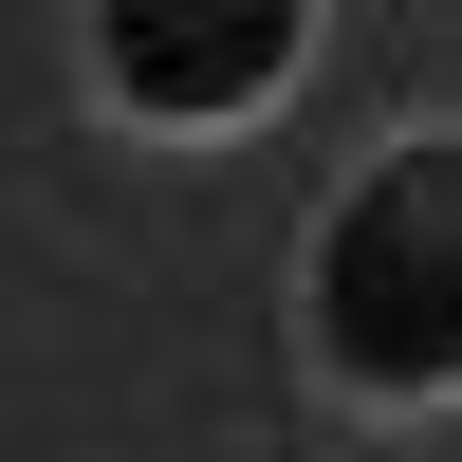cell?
Returning a JSON list of instances; mask_svg holds the SVG:
<instances>
[{"label": "cell", "instance_id": "cell-1", "mask_svg": "<svg viewBox=\"0 0 462 462\" xmlns=\"http://www.w3.org/2000/svg\"><path fill=\"white\" fill-rule=\"evenodd\" d=\"M315 315H333V352L370 389H444L462 370V167L444 148H407V167L352 185V222L315 259Z\"/></svg>", "mask_w": 462, "mask_h": 462}, {"label": "cell", "instance_id": "cell-2", "mask_svg": "<svg viewBox=\"0 0 462 462\" xmlns=\"http://www.w3.org/2000/svg\"><path fill=\"white\" fill-rule=\"evenodd\" d=\"M278 56H296V0H130L111 19V74L148 111H241Z\"/></svg>", "mask_w": 462, "mask_h": 462}]
</instances>
